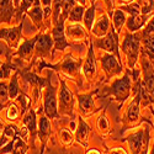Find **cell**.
Returning a JSON list of instances; mask_svg holds the SVG:
<instances>
[{
	"label": "cell",
	"mask_w": 154,
	"mask_h": 154,
	"mask_svg": "<svg viewBox=\"0 0 154 154\" xmlns=\"http://www.w3.org/2000/svg\"><path fill=\"white\" fill-rule=\"evenodd\" d=\"M139 46H140V36L139 35H130L127 33L125 36V41L122 45V49L127 56L128 67L133 68L138 59L139 54Z\"/></svg>",
	"instance_id": "cell-1"
},
{
	"label": "cell",
	"mask_w": 154,
	"mask_h": 154,
	"mask_svg": "<svg viewBox=\"0 0 154 154\" xmlns=\"http://www.w3.org/2000/svg\"><path fill=\"white\" fill-rule=\"evenodd\" d=\"M143 74L144 82L140 84V95L142 99L154 102V70L147 59L143 60Z\"/></svg>",
	"instance_id": "cell-2"
},
{
	"label": "cell",
	"mask_w": 154,
	"mask_h": 154,
	"mask_svg": "<svg viewBox=\"0 0 154 154\" xmlns=\"http://www.w3.org/2000/svg\"><path fill=\"white\" fill-rule=\"evenodd\" d=\"M109 94L112 95L122 105L123 101L126 99H128V96H130V94H131V79H130V75L126 74L122 79H117L111 85Z\"/></svg>",
	"instance_id": "cell-3"
},
{
	"label": "cell",
	"mask_w": 154,
	"mask_h": 154,
	"mask_svg": "<svg viewBox=\"0 0 154 154\" xmlns=\"http://www.w3.org/2000/svg\"><path fill=\"white\" fill-rule=\"evenodd\" d=\"M45 112L49 119L58 117L56 89L51 84H48V82H47V91H46V96H45Z\"/></svg>",
	"instance_id": "cell-4"
},
{
	"label": "cell",
	"mask_w": 154,
	"mask_h": 154,
	"mask_svg": "<svg viewBox=\"0 0 154 154\" xmlns=\"http://www.w3.org/2000/svg\"><path fill=\"white\" fill-rule=\"evenodd\" d=\"M59 105H60V110H63L64 113L72 115L73 105H74L73 94L69 91L66 83L62 80H60V91H59Z\"/></svg>",
	"instance_id": "cell-5"
},
{
	"label": "cell",
	"mask_w": 154,
	"mask_h": 154,
	"mask_svg": "<svg viewBox=\"0 0 154 154\" xmlns=\"http://www.w3.org/2000/svg\"><path fill=\"white\" fill-rule=\"evenodd\" d=\"M99 48L101 49H106L109 52H113L117 57L119 54V37H117V32L111 31L110 33H107L106 37L100 38L95 43Z\"/></svg>",
	"instance_id": "cell-6"
},
{
	"label": "cell",
	"mask_w": 154,
	"mask_h": 154,
	"mask_svg": "<svg viewBox=\"0 0 154 154\" xmlns=\"http://www.w3.org/2000/svg\"><path fill=\"white\" fill-rule=\"evenodd\" d=\"M101 63H102V68H104L107 78L115 76L122 72V66L119 63V60L115 58L112 54H105L101 58Z\"/></svg>",
	"instance_id": "cell-7"
},
{
	"label": "cell",
	"mask_w": 154,
	"mask_h": 154,
	"mask_svg": "<svg viewBox=\"0 0 154 154\" xmlns=\"http://www.w3.org/2000/svg\"><path fill=\"white\" fill-rule=\"evenodd\" d=\"M64 19H66L64 16L60 17V20L56 23V27L53 30L54 46H56V49H58V51H63L66 47L70 46L66 38V32H64Z\"/></svg>",
	"instance_id": "cell-8"
},
{
	"label": "cell",
	"mask_w": 154,
	"mask_h": 154,
	"mask_svg": "<svg viewBox=\"0 0 154 154\" xmlns=\"http://www.w3.org/2000/svg\"><path fill=\"white\" fill-rule=\"evenodd\" d=\"M22 23H20L17 27L12 29H2V40H4L11 48H16L21 37Z\"/></svg>",
	"instance_id": "cell-9"
},
{
	"label": "cell",
	"mask_w": 154,
	"mask_h": 154,
	"mask_svg": "<svg viewBox=\"0 0 154 154\" xmlns=\"http://www.w3.org/2000/svg\"><path fill=\"white\" fill-rule=\"evenodd\" d=\"M54 40H52V37L49 35H42L38 37V41L36 43V51H37V54L38 56H48L49 54V51L52 48Z\"/></svg>",
	"instance_id": "cell-10"
},
{
	"label": "cell",
	"mask_w": 154,
	"mask_h": 154,
	"mask_svg": "<svg viewBox=\"0 0 154 154\" xmlns=\"http://www.w3.org/2000/svg\"><path fill=\"white\" fill-rule=\"evenodd\" d=\"M148 19H149V15H143V14L131 15L127 20V29L131 32H134V31L139 30L140 27H143V25L146 23V21Z\"/></svg>",
	"instance_id": "cell-11"
},
{
	"label": "cell",
	"mask_w": 154,
	"mask_h": 154,
	"mask_svg": "<svg viewBox=\"0 0 154 154\" xmlns=\"http://www.w3.org/2000/svg\"><path fill=\"white\" fill-rule=\"evenodd\" d=\"M29 16L32 19L33 23L36 25L37 27L42 26V19H43V9L41 8V0H36L35 2V6L32 9H30L27 11Z\"/></svg>",
	"instance_id": "cell-12"
},
{
	"label": "cell",
	"mask_w": 154,
	"mask_h": 154,
	"mask_svg": "<svg viewBox=\"0 0 154 154\" xmlns=\"http://www.w3.org/2000/svg\"><path fill=\"white\" fill-rule=\"evenodd\" d=\"M140 99H142V95H140V91H139L138 95L134 97V100L131 102L130 107H128V110H127V120H128V122H136L138 120Z\"/></svg>",
	"instance_id": "cell-13"
},
{
	"label": "cell",
	"mask_w": 154,
	"mask_h": 154,
	"mask_svg": "<svg viewBox=\"0 0 154 154\" xmlns=\"http://www.w3.org/2000/svg\"><path fill=\"white\" fill-rule=\"evenodd\" d=\"M95 58H94V51H93V46H90L89 48V53H88V57H86V60H85V64H84V74L88 79H91L93 75L95 74Z\"/></svg>",
	"instance_id": "cell-14"
},
{
	"label": "cell",
	"mask_w": 154,
	"mask_h": 154,
	"mask_svg": "<svg viewBox=\"0 0 154 154\" xmlns=\"http://www.w3.org/2000/svg\"><path fill=\"white\" fill-rule=\"evenodd\" d=\"M15 8L12 4V0H2V22L9 23L14 16Z\"/></svg>",
	"instance_id": "cell-15"
},
{
	"label": "cell",
	"mask_w": 154,
	"mask_h": 154,
	"mask_svg": "<svg viewBox=\"0 0 154 154\" xmlns=\"http://www.w3.org/2000/svg\"><path fill=\"white\" fill-rule=\"evenodd\" d=\"M144 140V134L143 132H137L134 134H132L128 138V144L132 150V154H139L140 149H142V144Z\"/></svg>",
	"instance_id": "cell-16"
},
{
	"label": "cell",
	"mask_w": 154,
	"mask_h": 154,
	"mask_svg": "<svg viewBox=\"0 0 154 154\" xmlns=\"http://www.w3.org/2000/svg\"><path fill=\"white\" fill-rule=\"evenodd\" d=\"M109 29H110V21H109V17L106 15H102L100 17V20L97 21V23L95 25V27L93 30V33L97 37H104L105 35H107L109 32Z\"/></svg>",
	"instance_id": "cell-17"
},
{
	"label": "cell",
	"mask_w": 154,
	"mask_h": 154,
	"mask_svg": "<svg viewBox=\"0 0 154 154\" xmlns=\"http://www.w3.org/2000/svg\"><path fill=\"white\" fill-rule=\"evenodd\" d=\"M38 41V37H33L32 40H29L26 42H23L19 51H17V56H20L21 58H29L31 54H32V51L35 48V45L37 43Z\"/></svg>",
	"instance_id": "cell-18"
},
{
	"label": "cell",
	"mask_w": 154,
	"mask_h": 154,
	"mask_svg": "<svg viewBox=\"0 0 154 154\" xmlns=\"http://www.w3.org/2000/svg\"><path fill=\"white\" fill-rule=\"evenodd\" d=\"M66 35L70 38V40H74V41H80L86 37L84 29L82 26H79V25H70V26H68Z\"/></svg>",
	"instance_id": "cell-19"
},
{
	"label": "cell",
	"mask_w": 154,
	"mask_h": 154,
	"mask_svg": "<svg viewBox=\"0 0 154 154\" xmlns=\"http://www.w3.org/2000/svg\"><path fill=\"white\" fill-rule=\"evenodd\" d=\"M51 134V125L47 117H41L40 119V125H38V136H40L41 142L45 144L46 140L48 139Z\"/></svg>",
	"instance_id": "cell-20"
},
{
	"label": "cell",
	"mask_w": 154,
	"mask_h": 154,
	"mask_svg": "<svg viewBox=\"0 0 154 154\" xmlns=\"http://www.w3.org/2000/svg\"><path fill=\"white\" fill-rule=\"evenodd\" d=\"M79 100V106H80V111L83 113H89L93 107H94V102H93V94H88V95H79L78 96Z\"/></svg>",
	"instance_id": "cell-21"
},
{
	"label": "cell",
	"mask_w": 154,
	"mask_h": 154,
	"mask_svg": "<svg viewBox=\"0 0 154 154\" xmlns=\"http://www.w3.org/2000/svg\"><path fill=\"white\" fill-rule=\"evenodd\" d=\"M79 66H80V62L79 60H75L72 57H67L66 60L63 62L60 68H62L63 72H66V73H68L70 75H74L76 72H78Z\"/></svg>",
	"instance_id": "cell-22"
},
{
	"label": "cell",
	"mask_w": 154,
	"mask_h": 154,
	"mask_svg": "<svg viewBox=\"0 0 154 154\" xmlns=\"http://www.w3.org/2000/svg\"><path fill=\"white\" fill-rule=\"evenodd\" d=\"M89 134H90V127H89V126L80 119V120H79V125H78V130H76V138H78L79 142H83V143L85 144Z\"/></svg>",
	"instance_id": "cell-23"
},
{
	"label": "cell",
	"mask_w": 154,
	"mask_h": 154,
	"mask_svg": "<svg viewBox=\"0 0 154 154\" xmlns=\"http://www.w3.org/2000/svg\"><path fill=\"white\" fill-rule=\"evenodd\" d=\"M125 22H126V16H125V12L122 11V9L116 10V11L113 12V26H115V29H116V32L117 33L123 27Z\"/></svg>",
	"instance_id": "cell-24"
},
{
	"label": "cell",
	"mask_w": 154,
	"mask_h": 154,
	"mask_svg": "<svg viewBox=\"0 0 154 154\" xmlns=\"http://www.w3.org/2000/svg\"><path fill=\"white\" fill-rule=\"evenodd\" d=\"M85 14V11H84V6L83 5H76L72 9V11L69 12V15H68V19L72 21V22H79L82 21V17L83 15Z\"/></svg>",
	"instance_id": "cell-25"
},
{
	"label": "cell",
	"mask_w": 154,
	"mask_h": 154,
	"mask_svg": "<svg viewBox=\"0 0 154 154\" xmlns=\"http://www.w3.org/2000/svg\"><path fill=\"white\" fill-rule=\"evenodd\" d=\"M94 19H95V4H93L84 14V23H85V27L88 30H91V26L94 23Z\"/></svg>",
	"instance_id": "cell-26"
},
{
	"label": "cell",
	"mask_w": 154,
	"mask_h": 154,
	"mask_svg": "<svg viewBox=\"0 0 154 154\" xmlns=\"http://www.w3.org/2000/svg\"><path fill=\"white\" fill-rule=\"evenodd\" d=\"M25 125L27 126V128H29V131L32 133V136H35L36 134V113H35V111L33 110H30V112L27 113V116L25 117Z\"/></svg>",
	"instance_id": "cell-27"
},
{
	"label": "cell",
	"mask_w": 154,
	"mask_h": 154,
	"mask_svg": "<svg viewBox=\"0 0 154 154\" xmlns=\"http://www.w3.org/2000/svg\"><path fill=\"white\" fill-rule=\"evenodd\" d=\"M36 0H22V3H20L19 5V10H17V15H16V21H21V17L23 15V12H26L31 9L32 4H35Z\"/></svg>",
	"instance_id": "cell-28"
},
{
	"label": "cell",
	"mask_w": 154,
	"mask_h": 154,
	"mask_svg": "<svg viewBox=\"0 0 154 154\" xmlns=\"http://www.w3.org/2000/svg\"><path fill=\"white\" fill-rule=\"evenodd\" d=\"M138 5L140 9V14L148 15L150 11L154 10V0H139Z\"/></svg>",
	"instance_id": "cell-29"
},
{
	"label": "cell",
	"mask_w": 154,
	"mask_h": 154,
	"mask_svg": "<svg viewBox=\"0 0 154 154\" xmlns=\"http://www.w3.org/2000/svg\"><path fill=\"white\" fill-rule=\"evenodd\" d=\"M53 21L57 23L62 17V10H63V0H53Z\"/></svg>",
	"instance_id": "cell-30"
},
{
	"label": "cell",
	"mask_w": 154,
	"mask_h": 154,
	"mask_svg": "<svg viewBox=\"0 0 154 154\" xmlns=\"http://www.w3.org/2000/svg\"><path fill=\"white\" fill-rule=\"evenodd\" d=\"M19 95V85H17V75L15 74L12 76L10 86H9V97L10 99H15Z\"/></svg>",
	"instance_id": "cell-31"
},
{
	"label": "cell",
	"mask_w": 154,
	"mask_h": 154,
	"mask_svg": "<svg viewBox=\"0 0 154 154\" xmlns=\"http://www.w3.org/2000/svg\"><path fill=\"white\" fill-rule=\"evenodd\" d=\"M75 6V0H63V15L64 17H68L69 12Z\"/></svg>",
	"instance_id": "cell-32"
},
{
	"label": "cell",
	"mask_w": 154,
	"mask_h": 154,
	"mask_svg": "<svg viewBox=\"0 0 154 154\" xmlns=\"http://www.w3.org/2000/svg\"><path fill=\"white\" fill-rule=\"evenodd\" d=\"M26 150H27L26 144L22 142L21 138H17L16 139V144L14 146V150H12V152H14V154H25V153H26Z\"/></svg>",
	"instance_id": "cell-33"
},
{
	"label": "cell",
	"mask_w": 154,
	"mask_h": 154,
	"mask_svg": "<svg viewBox=\"0 0 154 154\" xmlns=\"http://www.w3.org/2000/svg\"><path fill=\"white\" fill-rule=\"evenodd\" d=\"M17 134H19V130L16 126H8L4 131V136L10 139H15Z\"/></svg>",
	"instance_id": "cell-34"
},
{
	"label": "cell",
	"mask_w": 154,
	"mask_h": 154,
	"mask_svg": "<svg viewBox=\"0 0 154 154\" xmlns=\"http://www.w3.org/2000/svg\"><path fill=\"white\" fill-rule=\"evenodd\" d=\"M41 4L43 6L45 17L48 19L51 15H52V0H41Z\"/></svg>",
	"instance_id": "cell-35"
},
{
	"label": "cell",
	"mask_w": 154,
	"mask_h": 154,
	"mask_svg": "<svg viewBox=\"0 0 154 154\" xmlns=\"http://www.w3.org/2000/svg\"><path fill=\"white\" fill-rule=\"evenodd\" d=\"M14 69H15V67L11 66L10 63H4V64H2V79L8 78V76L10 75V72L14 70Z\"/></svg>",
	"instance_id": "cell-36"
},
{
	"label": "cell",
	"mask_w": 154,
	"mask_h": 154,
	"mask_svg": "<svg viewBox=\"0 0 154 154\" xmlns=\"http://www.w3.org/2000/svg\"><path fill=\"white\" fill-rule=\"evenodd\" d=\"M0 96H2V107H3V105L6 102V97H8V95H9V89H8V86L2 82V85H0Z\"/></svg>",
	"instance_id": "cell-37"
},
{
	"label": "cell",
	"mask_w": 154,
	"mask_h": 154,
	"mask_svg": "<svg viewBox=\"0 0 154 154\" xmlns=\"http://www.w3.org/2000/svg\"><path fill=\"white\" fill-rule=\"evenodd\" d=\"M60 140L64 144L72 143V134L68 131H66V130H62V132H60Z\"/></svg>",
	"instance_id": "cell-38"
},
{
	"label": "cell",
	"mask_w": 154,
	"mask_h": 154,
	"mask_svg": "<svg viewBox=\"0 0 154 154\" xmlns=\"http://www.w3.org/2000/svg\"><path fill=\"white\" fill-rule=\"evenodd\" d=\"M6 116L9 120H16V117L19 116V111L16 109V106H10L9 110H8V113H6Z\"/></svg>",
	"instance_id": "cell-39"
},
{
	"label": "cell",
	"mask_w": 154,
	"mask_h": 154,
	"mask_svg": "<svg viewBox=\"0 0 154 154\" xmlns=\"http://www.w3.org/2000/svg\"><path fill=\"white\" fill-rule=\"evenodd\" d=\"M19 101H20V104H21V109H22V112H25V110H26L27 105L30 104V99L25 95V94H21L19 96Z\"/></svg>",
	"instance_id": "cell-40"
},
{
	"label": "cell",
	"mask_w": 154,
	"mask_h": 154,
	"mask_svg": "<svg viewBox=\"0 0 154 154\" xmlns=\"http://www.w3.org/2000/svg\"><path fill=\"white\" fill-rule=\"evenodd\" d=\"M97 126L100 128V131H107V128H109V122L106 120V117H100L99 121H97Z\"/></svg>",
	"instance_id": "cell-41"
},
{
	"label": "cell",
	"mask_w": 154,
	"mask_h": 154,
	"mask_svg": "<svg viewBox=\"0 0 154 154\" xmlns=\"http://www.w3.org/2000/svg\"><path fill=\"white\" fill-rule=\"evenodd\" d=\"M110 154H125V152L122 149H113Z\"/></svg>",
	"instance_id": "cell-42"
},
{
	"label": "cell",
	"mask_w": 154,
	"mask_h": 154,
	"mask_svg": "<svg viewBox=\"0 0 154 154\" xmlns=\"http://www.w3.org/2000/svg\"><path fill=\"white\" fill-rule=\"evenodd\" d=\"M80 5H83V6H85V4H86V0H76Z\"/></svg>",
	"instance_id": "cell-43"
},
{
	"label": "cell",
	"mask_w": 154,
	"mask_h": 154,
	"mask_svg": "<svg viewBox=\"0 0 154 154\" xmlns=\"http://www.w3.org/2000/svg\"><path fill=\"white\" fill-rule=\"evenodd\" d=\"M88 154H100V153H99V152H96V150H90Z\"/></svg>",
	"instance_id": "cell-44"
},
{
	"label": "cell",
	"mask_w": 154,
	"mask_h": 154,
	"mask_svg": "<svg viewBox=\"0 0 154 154\" xmlns=\"http://www.w3.org/2000/svg\"><path fill=\"white\" fill-rule=\"evenodd\" d=\"M14 4L15 5H20V0H14Z\"/></svg>",
	"instance_id": "cell-45"
},
{
	"label": "cell",
	"mask_w": 154,
	"mask_h": 154,
	"mask_svg": "<svg viewBox=\"0 0 154 154\" xmlns=\"http://www.w3.org/2000/svg\"><path fill=\"white\" fill-rule=\"evenodd\" d=\"M122 2H125V3H127V2H132V0H122Z\"/></svg>",
	"instance_id": "cell-46"
},
{
	"label": "cell",
	"mask_w": 154,
	"mask_h": 154,
	"mask_svg": "<svg viewBox=\"0 0 154 154\" xmlns=\"http://www.w3.org/2000/svg\"><path fill=\"white\" fill-rule=\"evenodd\" d=\"M152 111H153V115H154V110H152Z\"/></svg>",
	"instance_id": "cell-47"
},
{
	"label": "cell",
	"mask_w": 154,
	"mask_h": 154,
	"mask_svg": "<svg viewBox=\"0 0 154 154\" xmlns=\"http://www.w3.org/2000/svg\"><path fill=\"white\" fill-rule=\"evenodd\" d=\"M153 154H154V150H153Z\"/></svg>",
	"instance_id": "cell-48"
}]
</instances>
